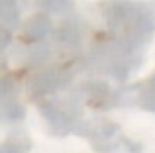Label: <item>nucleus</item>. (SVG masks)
<instances>
[]
</instances>
